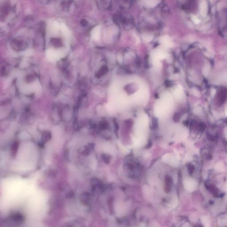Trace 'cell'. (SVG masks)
Returning a JSON list of instances; mask_svg holds the SVG:
<instances>
[{"label": "cell", "instance_id": "cell-1", "mask_svg": "<svg viewBox=\"0 0 227 227\" xmlns=\"http://www.w3.org/2000/svg\"><path fill=\"white\" fill-rule=\"evenodd\" d=\"M185 186L187 190L189 192H193L197 187V184L194 180L188 179L185 181Z\"/></svg>", "mask_w": 227, "mask_h": 227}, {"label": "cell", "instance_id": "cell-2", "mask_svg": "<svg viewBox=\"0 0 227 227\" xmlns=\"http://www.w3.org/2000/svg\"><path fill=\"white\" fill-rule=\"evenodd\" d=\"M161 0H142L144 3L149 7H153L159 3Z\"/></svg>", "mask_w": 227, "mask_h": 227}, {"label": "cell", "instance_id": "cell-3", "mask_svg": "<svg viewBox=\"0 0 227 227\" xmlns=\"http://www.w3.org/2000/svg\"><path fill=\"white\" fill-rule=\"evenodd\" d=\"M160 41L161 43H163L164 45L168 47H170L172 44L169 37L167 36H164L161 37L160 39Z\"/></svg>", "mask_w": 227, "mask_h": 227}, {"label": "cell", "instance_id": "cell-4", "mask_svg": "<svg viewBox=\"0 0 227 227\" xmlns=\"http://www.w3.org/2000/svg\"><path fill=\"white\" fill-rule=\"evenodd\" d=\"M18 147V144L17 142H15L12 146L11 153L13 156H15V154L17 153Z\"/></svg>", "mask_w": 227, "mask_h": 227}, {"label": "cell", "instance_id": "cell-5", "mask_svg": "<svg viewBox=\"0 0 227 227\" xmlns=\"http://www.w3.org/2000/svg\"><path fill=\"white\" fill-rule=\"evenodd\" d=\"M209 65H206L203 70V73L204 76H207L208 75L209 71Z\"/></svg>", "mask_w": 227, "mask_h": 227}, {"label": "cell", "instance_id": "cell-6", "mask_svg": "<svg viewBox=\"0 0 227 227\" xmlns=\"http://www.w3.org/2000/svg\"><path fill=\"white\" fill-rule=\"evenodd\" d=\"M99 35V28L97 27L95 29L94 32V36L95 38H98Z\"/></svg>", "mask_w": 227, "mask_h": 227}, {"label": "cell", "instance_id": "cell-7", "mask_svg": "<svg viewBox=\"0 0 227 227\" xmlns=\"http://www.w3.org/2000/svg\"><path fill=\"white\" fill-rule=\"evenodd\" d=\"M153 37L150 35H146L144 36V40L147 41H150L152 39Z\"/></svg>", "mask_w": 227, "mask_h": 227}, {"label": "cell", "instance_id": "cell-8", "mask_svg": "<svg viewBox=\"0 0 227 227\" xmlns=\"http://www.w3.org/2000/svg\"><path fill=\"white\" fill-rule=\"evenodd\" d=\"M193 94L196 96H199L200 95V93L197 90L194 89L193 90Z\"/></svg>", "mask_w": 227, "mask_h": 227}, {"label": "cell", "instance_id": "cell-9", "mask_svg": "<svg viewBox=\"0 0 227 227\" xmlns=\"http://www.w3.org/2000/svg\"><path fill=\"white\" fill-rule=\"evenodd\" d=\"M223 79H224V80L227 83V74L224 75V76H223Z\"/></svg>", "mask_w": 227, "mask_h": 227}, {"label": "cell", "instance_id": "cell-10", "mask_svg": "<svg viewBox=\"0 0 227 227\" xmlns=\"http://www.w3.org/2000/svg\"><path fill=\"white\" fill-rule=\"evenodd\" d=\"M216 93V90L215 89H212V91L211 94L212 95H214Z\"/></svg>", "mask_w": 227, "mask_h": 227}, {"label": "cell", "instance_id": "cell-11", "mask_svg": "<svg viewBox=\"0 0 227 227\" xmlns=\"http://www.w3.org/2000/svg\"><path fill=\"white\" fill-rule=\"evenodd\" d=\"M226 116H227V107L226 108Z\"/></svg>", "mask_w": 227, "mask_h": 227}]
</instances>
